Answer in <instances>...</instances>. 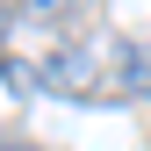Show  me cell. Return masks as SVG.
I'll list each match as a JSON object with an SVG mask.
<instances>
[{
    "mask_svg": "<svg viewBox=\"0 0 151 151\" xmlns=\"http://www.w3.org/2000/svg\"><path fill=\"white\" fill-rule=\"evenodd\" d=\"M36 86H50V93H86V86H93V58H86V50H50V58L36 65Z\"/></svg>",
    "mask_w": 151,
    "mask_h": 151,
    "instance_id": "cell-1",
    "label": "cell"
},
{
    "mask_svg": "<svg viewBox=\"0 0 151 151\" xmlns=\"http://www.w3.org/2000/svg\"><path fill=\"white\" fill-rule=\"evenodd\" d=\"M108 93H151V43H115L108 50Z\"/></svg>",
    "mask_w": 151,
    "mask_h": 151,
    "instance_id": "cell-2",
    "label": "cell"
},
{
    "mask_svg": "<svg viewBox=\"0 0 151 151\" xmlns=\"http://www.w3.org/2000/svg\"><path fill=\"white\" fill-rule=\"evenodd\" d=\"M0 79H7L14 93H29V86H36V65H22V58H7V50H0Z\"/></svg>",
    "mask_w": 151,
    "mask_h": 151,
    "instance_id": "cell-3",
    "label": "cell"
},
{
    "mask_svg": "<svg viewBox=\"0 0 151 151\" xmlns=\"http://www.w3.org/2000/svg\"><path fill=\"white\" fill-rule=\"evenodd\" d=\"M79 0H22V14H43V22H58V14H72Z\"/></svg>",
    "mask_w": 151,
    "mask_h": 151,
    "instance_id": "cell-4",
    "label": "cell"
},
{
    "mask_svg": "<svg viewBox=\"0 0 151 151\" xmlns=\"http://www.w3.org/2000/svg\"><path fill=\"white\" fill-rule=\"evenodd\" d=\"M7 29H14V14H7V7H0V50H7Z\"/></svg>",
    "mask_w": 151,
    "mask_h": 151,
    "instance_id": "cell-5",
    "label": "cell"
},
{
    "mask_svg": "<svg viewBox=\"0 0 151 151\" xmlns=\"http://www.w3.org/2000/svg\"><path fill=\"white\" fill-rule=\"evenodd\" d=\"M0 151H36V144H0Z\"/></svg>",
    "mask_w": 151,
    "mask_h": 151,
    "instance_id": "cell-6",
    "label": "cell"
}]
</instances>
